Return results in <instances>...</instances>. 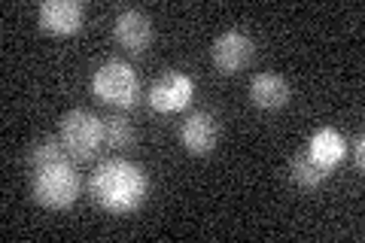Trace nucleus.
I'll return each instance as SVG.
<instances>
[{"label":"nucleus","instance_id":"obj_1","mask_svg":"<svg viewBox=\"0 0 365 243\" xmlns=\"http://www.w3.org/2000/svg\"><path fill=\"white\" fill-rule=\"evenodd\" d=\"M146 192H150V180L143 167L128 158H110L88 177L91 201L113 216L134 213L146 201Z\"/></svg>","mask_w":365,"mask_h":243},{"label":"nucleus","instance_id":"obj_2","mask_svg":"<svg viewBox=\"0 0 365 243\" xmlns=\"http://www.w3.org/2000/svg\"><path fill=\"white\" fill-rule=\"evenodd\" d=\"M91 91H95L98 100L110 103V107L128 110L140 100V79H137L134 67L128 61L110 58V61L101 64L95 76H91Z\"/></svg>","mask_w":365,"mask_h":243},{"label":"nucleus","instance_id":"obj_3","mask_svg":"<svg viewBox=\"0 0 365 243\" xmlns=\"http://www.w3.org/2000/svg\"><path fill=\"white\" fill-rule=\"evenodd\" d=\"M31 192H34V201L49 207V210H67L71 204H76L79 192H83V180H79V173L73 170V165L34 170Z\"/></svg>","mask_w":365,"mask_h":243},{"label":"nucleus","instance_id":"obj_4","mask_svg":"<svg viewBox=\"0 0 365 243\" xmlns=\"http://www.w3.org/2000/svg\"><path fill=\"white\" fill-rule=\"evenodd\" d=\"M61 140L73 161H88L104 146V119L88 110H71L61 119Z\"/></svg>","mask_w":365,"mask_h":243},{"label":"nucleus","instance_id":"obj_5","mask_svg":"<svg viewBox=\"0 0 365 243\" xmlns=\"http://www.w3.org/2000/svg\"><path fill=\"white\" fill-rule=\"evenodd\" d=\"M256 55V43L253 37H247L244 31H225L220 37L213 40V49H210V58H213V67L220 73H237L253 61Z\"/></svg>","mask_w":365,"mask_h":243},{"label":"nucleus","instance_id":"obj_6","mask_svg":"<svg viewBox=\"0 0 365 243\" xmlns=\"http://www.w3.org/2000/svg\"><path fill=\"white\" fill-rule=\"evenodd\" d=\"M192 98H195V83H192L189 73H180V71L165 73L150 88V107L155 113H180L189 107Z\"/></svg>","mask_w":365,"mask_h":243},{"label":"nucleus","instance_id":"obj_7","mask_svg":"<svg viewBox=\"0 0 365 243\" xmlns=\"http://www.w3.org/2000/svg\"><path fill=\"white\" fill-rule=\"evenodd\" d=\"M37 21L46 33L55 37H71L83 28L86 21V6L79 0H46L37 9Z\"/></svg>","mask_w":365,"mask_h":243},{"label":"nucleus","instance_id":"obj_8","mask_svg":"<svg viewBox=\"0 0 365 243\" xmlns=\"http://www.w3.org/2000/svg\"><path fill=\"white\" fill-rule=\"evenodd\" d=\"M216 140H220V125L207 110L189 113L186 122L180 125V143L189 149L192 155H207L213 152Z\"/></svg>","mask_w":365,"mask_h":243},{"label":"nucleus","instance_id":"obj_9","mask_svg":"<svg viewBox=\"0 0 365 243\" xmlns=\"http://www.w3.org/2000/svg\"><path fill=\"white\" fill-rule=\"evenodd\" d=\"M113 37L128 52H143L153 40V21L140 9H122L113 21Z\"/></svg>","mask_w":365,"mask_h":243},{"label":"nucleus","instance_id":"obj_10","mask_svg":"<svg viewBox=\"0 0 365 243\" xmlns=\"http://www.w3.org/2000/svg\"><path fill=\"white\" fill-rule=\"evenodd\" d=\"M307 155H311L317 165H323L332 170L341 158L347 155V140L344 134H341L338 128H329V125H323V128H317L311 134V143H307Z\"/></svg>","mask_w":365,"mask_h":243},{"label":"nucleus","instance_id":"obj_11","mask_svg":"<svg viewBox=\"0 0 365 243\" xmlns=\"http://www.w3.org/2000/svg\"><path fill=\"white\" fill-rule=\"evenodd\" d=\"M250 98L262 110H280L289 103V83L277 73H259L250 83Z\"/></svg>","mask_w":365,"mask_h":243},{"label":"nucleus","instance_id":"obj_12","mask_svg":"<svg viewBox=\"0 0 365 243\" xmlns=\"http://www.w3.org/2000/svg\"><path fill=\"white\" fill-rule=\"evenodd\" d=\"M28 165L31 170H49V167H67L73 165V155L67 152V146L61 137H43L31 146L28 152Z\"/></svg>","mask_w":365,"mask_h":243},{"label":"nucleus","instance_id":"obj_13","mask_svg":"<svg viewBox=\"0 0 365 243\" xmlns=\"http://www.w3.org/2000/svg\"><path fill=\"white\" fill-rule=\"evenodd\" d=\"M292 182L295 186H302V189H319L323 182L329 180V167H323V165H317V161L307 155V152H302V155H295V161H292Z\"/></svg>","mask_w":365,"mask_h":243},{"label":"nucleus","instance_id":"obj_14","mask_svg":"<svg viewBox=\"0 0 365 243\" xmlns=\"http://www.w3.org/2000/svg\"><path fill=\"white\" fill-rule=\"evenodd\" d=\"M134 125L125 119V115H110L104 119V143L107 146H116V149H125L134 143Z\"/></svg>","mask_w":365,"mask_h":243},{"label":"nucleus","instance_id":"obj_15","mask_svg":"<svg viewBox=\"0 0 365 243\" xmlns=\"http://www.w3.org/2000/svg\"><path fill=\"white\" fill-rule=\"evenodd\" d=\"M353 158H356V167L362 170L365 167V140H362V137L353 140Z\"/></svg>","mask_w":365,"mask_h":243}]
</instances>
